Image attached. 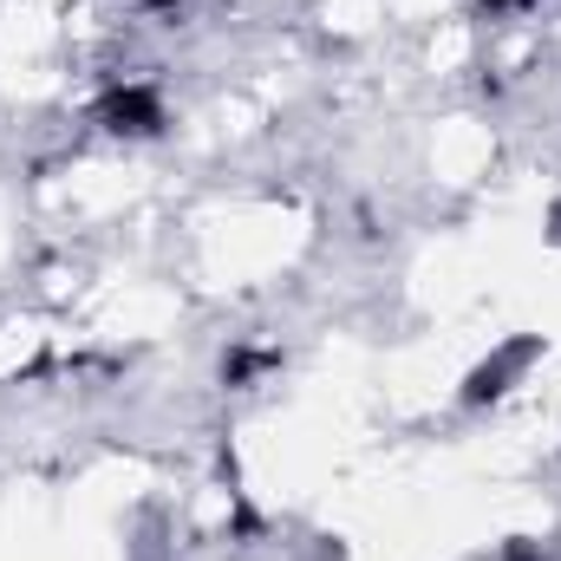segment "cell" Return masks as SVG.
Instances as JSON below:
<instances>
[{
    "label": "cell",
    "mask_w": 561,
    "mask_h": 561,
    "mask_svg": "<svg viewBox=\"0 0 561 561\" xmlns=\"http://www.w3.org/2000/svg\"><path fill=\"white\" fill-rule=\"evenodd\" d=\"M490 7H529V0H490Z\"/></svg>",
    "instance_id": "obj_7"
},
{
    "label": "cell",
    "mask_w": 561,
    "mask_h": 561,
    "mask_svg": "<svg viewBox=\"0 0 561 561\" xmlns=\"http://www.w3.org/2000/svg\"><path fill=\"white\" fill-rule=\"evenodd\" d=\"M536 359H542V333H523V340L496 346V353H490V359L463 379V392H457V399H463V405H496V399H503V392H510L529 366H536Z\"/></svg>",
    "instance_id": "obj_1"
},
{
    "label": "cell",
    "mask_w": 561,
    "mask_h": 561,
    "mask_svg": "<svg viewBox=\"0 0 561 561\" xmlns=\"http://www.w3.org/2000/svg\"><path fill=\"white\" fill-rule=\"evenodd\" d=\"M503 561H542V556H536L529 542H516V549H510V556H503Z\"/></svg>",
    "instance_id": "obj_4"
},
{
    "label": "cell",
    "mask_w": 561,
    "mask_h": 561,
    "mask_svg": "<svg viewBox=\"0 0 561 561\" xmlns=\"http://www.w3.org/2000/svg\"><path fill=\"white\" fill-rule=\"evenodd\" d=\"M275 359H280V353H249V346H242V353H229V359H222V379H229V386H249V379H255V373H268Z\"/></svg>",
    "instance_id": "obj_3"
},
{
    "label": "cell",
    "mask_w": 561,
    "mask_h": 561,
    "mask_svg": "<svg viewBox=\"0 0 561 561\" xmlns=\"http://www.w3.org/2000/svg\"><path fill=\"white\" fill-rule=\"evenodd\" d=\"M99 118H105V131H118V138H157L163 131V92L157 85H112L105 99H99Z\"/></svg>",
    "instance_id": "obj_2"
},
{
    "label": "cell",
    "mask_w": 561,
    "mask_h": 561,
    "mask_svg": "<svg viewBox=\"0 0 561 561\" xmlns=\"http://www.w3.org/2000/svg\"><path fill=\"white\" fill-rule=\"evenodd\" d=\"M549 229H556V242H561V203H556V209H549Z\"/></svg>",
    "instance_id": "obj_5"
},
{
    "label": "cell",
    "mask_w": 561,
    "mask_h": 561,
    "mask_svg": "<svg viewBox=\"0 0 561 561\" xmlns=\"http://www.w3.org/2000/svg\"><path fill=\"white\" fill-rule=\"evenodd\" d=\"M144 7H157V13H170V7H176V0H144Z\"/></svg>",
    "instance_id": "obj_6"
}]
</instances>
